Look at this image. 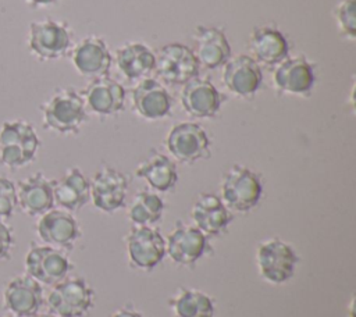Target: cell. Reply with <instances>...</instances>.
<instances>
[{
	"label": "cell",
	"mask_w": 356,
	"mask_h": 317,
	"mask_svg": "<svg viewBox=\"0 0 356 317\" xmlns=\"http://www.w3.org/2000/svg\"><path fill=\"white\" fill-rule=\"evenodd\" d=\"M263 195L261 178L245 165L235 164L221 182V200L229 210L246 213L254 209Z\"/></svg>",
	"instance_id": "3957f363"
},
{
	"label": "cell",
	"mask_w": 356,
	"mask_h": 317,
	"mask_svg": "<svg viewBox=\"0 0 356 317\" xmlns=\"http://www.w3.org/2000/svg\"><path fill=\"white\" fill-rule=\"evenodd\" d=\"M128 260L138 270L152 271L165 256V239L150 225H134L125 236Z\"/></svg>",
	"instance_id": "ba28073f"
},
{
	"label": "cell",
	"mask_w": 356,
	"mask_h": 317,
	"mask_svg": "<svg viewBox=\"0 0 356 317\" xmlns=\"http://www.w3.org/2000/svg\"><path fill=\"white\" fill-rule=\"evenodd\" d=\"M81 96L86 108L99 115H114L124 110L125 90L121 83L108 76L92 79Z\"/></svg>",
	"instance_id": "44dd1931"
},
{
	"label": "cell",
	"mask_w": 356,
	"mask_h": 317,
	"mask_svg": "<svg viewBox=\"0 0 356 317\" xmlns=\"http://www.w3.org/2000/svg\"><path fill=\"white\" fill-rule=\"evenodd\" d=\"M316 74L313 64L303 56L286 57L273 72L274 86L293 96H309L314 88Z\"/></svg>",
	"instance_id": "9a60e30c"
},
{
	"label": "cell",
	"mask_w": 356,
	"mask_h": 317,
	"mask_svg": "<svg viewBox=\"0 0 356 317\" xmlns=\"http://www.w3.org/2000/svg\"><path fill=\"white\" fill-rule=\"evenodd\" d=\"M181 104L195 118H211L220 111L222 96L209 79L196 76L184 85Z\"/></svg>",
	"instance_id": "ffe728a7"
},
{
	"label": "cell",
	"mask_w": 356,
	"mask_h": 317,
	"mask_svg": "<svg viewBox=\"0 0 356 317\" xmlns=\"http://www.w3.org/2000/svg\"><path fill=\"white\" fill-rule=\"evenodd\" d=\"M249 50L259 64L278 65L289 54V43L285 35L275 26L263 25L252 31Z\"/></svg>",
	"instance_id": "603a6c76"
},
{
	"label": "cell",
	"mask_w": 356,
	"mask_h": 317,
	"mask_svg": "<svg viewBox=\"0 0 356 317\" xmlns=\"http://www.w3.org/2000/svg\"><path fill=\"white\" fill-rule=\"evenodd\" d=\"M54 204L70 213L81 210L90 200V181L78 168L72 167L65 174L53 181Z\"/></svg>",
	"instance_id": "d4e9b609"
},
{
	"label": "cell",
	"mask_w": 356,
	"mask_h": 317,
	"mask_svg": "<svg viewBox=\"0 0 356 317\" xmlns=\"http://www.w3.org/2000/svg\"><path fill=\"white\" fill-rule=\"evenodd\" d=\"M13 247H14L13 229L4 222V220H0V261L10 260Z\"/></svg>",
	"instance_id": "1f68e13d"
},
{
	"label": "cell",
	"mask_w": 356,
	"mask_h": 317,
	"mask_svg": "<svg viewBox=\"0 0 356 317\" xmlns=\"http://www.w3.org/2000/svg\"><path fill=\"white\" fill-rule=\"evenodd\" d=\"M36 234L49 246L71 250L81 238V227L70 211L51 209L39 217Z\"/></svg>",
	"instance_id": "7c38bea8"
},
{
	"label": "cell",
	"mask_w": 356,
	"mask_h": 317,
	"mask_svg": "<svg viewBox=\"0 0 356 317\" xmlns=\"http://www.w3.org/2000/svg\"><path fill=\"white\" fill-rule=\"evenodd\" d=\"M164 211V202L156 193L150 190H139L128 209V217L134 225H150L161 220Z\"/></svg>",
	"instance_id": "f1b7e54d"
},
{
	"label": "cell",
	"mask_w": 356,
	"mask_h": 317,
	"mask_svg": "<svg viewBox=\"0 0 356 317\" xmlns=\"http://www.w3.org/2000/svg\"><path fill=\"white\" fill-rule=\"evenodd\" d=\"M75 70L85 78L107 76L111 68V54L103 39L97 36L83 38L71 51Z\"/></svg>",
	"instance_id": "e0dca14e"
},
{
	"label": "cell",
	"mask_w": 356,
	"mask_h": 317,
	"mask_svg": "<svg viewBox=\"0 0 356 317\" xmlns=\"http://www.w3.org/2000/svg\"><path fill=\"white\" fill-rule=\"evenodd\" d=\"M43 127L57 133H78L88 118L83 97L72 88L56 90L42 106Z\"/></svg>",
	"instance_id": "6da1fadb"
},
{
	"label": "cell",
	"mask_w": 356,
	"mask_h": 317,
	"mask_svg": "<svg viewBox=\"0 0 356 317\" xmlns=\"http://www.w3.org/2000/svg\"><path fill=\"white\" fill-rule=\"evenodd\" d=\"M10 317H14V316H10Z\"/></svg>",
	"instance_id": "d590c367"
},
{
	"label": "cell",
	"mask_w": 356,
	"mask_h": 317,
	"mask_svg": "<svg viewBox=\"0 0 356 317\" xmlns=\"http://www.w3.org/2000/svg\"><path fill=\"white\" fill-rule=\"evenodd\" d=\"M35 317H57V316L53 313H44V314H36Z\"/></svg>",
	"instance_id": "e575fe53"
},
{
	"label": "cell",
	"mask_w": 356,
	"mask_h": 317,
	"mask_svg": "<svg viewBox=\"0 0 356 317\" xmlns=\"http://www.w3.org/2000/svg\"><path fill=\"white\" fill-rule=\"evenodd\" d=\"M120 72L129 81L143 78L154 70V53L140 42H127L115 51Z\"/></svg>",
	"instance_id": "4316f807"
},
{
	"label": "cell",
	"mask_w": 356,
	"mask_h": 317,
	"mask_svg": "<svg viewBox=\"0 0 356 317\" xmlns=\"http://www.w3.org/2000/svg\"><path fill=\"white\" fill-rule=\"evenodd\" d=\"M95 292L82 277H67L54 286L47 296V306L57 317H82L92 307Z\"/></svg>",
	"instance_id": "5b68a950"
},
{
	"label": "cell",
	"mask_w": 356,
	"mask_h": 317,
	"mask_svg": "<svg viewBox=\"0 0 356 317\" xmlns=\"http://www.w3.org/2000/svg\"><path fill=\"white\" fill-rule=\"evenodd\" d=\"M132 106L140 117L160 120L171 113L172 97L161 82L145 78L132 90Z\"/></svg>",
	"instance_id": "7402d4cb"
},
{
	"label": "cell",
	"mask_w": 356,
	"mask_h": 317,
	"mask_svg": "<svg viewBox=\"0 0 356 317\" xmlns=\"http://www.w3.org/2000/svg\"><path fill=\"white\" fill-rule=\"evenodd\" d=\"M17 209L15 184L0 175V220L10 218Z\"/></svg>",
	"instance_id": "4dcf8cb0"
},
{
	"label": "cell",
	"mask_w": 356,
	"mask_h": 317,
	"mask_svg": "<svg viewBox=\"0 0 356 317\" xmlns=\"http://www.w3.org/2000/svg\"><path fill=\"white\" fill-rule=\"evenodd\" d=\"M110 317H142V314L131 307H122V309H118L117 311H114Z\"/></svg>",
	"instance_id": "d6a6232c"
},
{
	"label": "cell",
	"mask_w": 356,
	"mask_h": 317,
	"mask_svg": "<svg viewBox=\"0 0 356 317\" xmlns=\"http://www.w3.org/2000/svg\"><path fill=\"white\" fill-rule=\"evenodd\" d=\"M40 140L25 120L4 121L0 127V164L17 170L25 167L36 157Z\"/></svg>",
	"instance_id": "7a4b0ae2"
},
{
	"label": "cell",
	"mask_w": 356,
	"mask_h": 317,
	"mask_svg": "<svg viewBox=\"0 0 356 317\" xmlns=\"http://www.w3.org/2000/svg\"><path fill=\"white\" fill-rule=\"evenodd\" d=\"M334 18L339 33H342L346 39L353 40L356 38V1H339L334 10Z\"/></svg>",
	"instance_id": "f546056e"
},
{
	"label": "cell",
	"mask_w": 356,
	"mask_h": 317,
	"mask_svg": "<svg viewBox=\"0 0 356 317\" xmlns=\"http://www.w3.org/2000/svg\"><path fill=\"white\" fill-rule=\"evenodd\" d=\"M128 192L127 177L111 167H103L90 181V200L104 213H113L125 204Z\"/></svg>",
	"instance_id": "4fadbf2b"
},
{
	"label": "cell",
	"mask_w": 356,
	"mask_h": 317,
	"mask_svg": "<svg viewBox=\"0 0 356 317\" xmlns=\"http://www.w3.org/2000/svg\"><path fill=\"white\" fill-rule=\"evenodd\" d=\"M191 217L195 227L207 236L221 235L234 220L231 210L214 193H200L192 204Z\"/></svg>",
	"instance_id": "d6986e66"
},
{
	"label": "cell",
	"mask_w": 356,
	"mask_h": 317,
	"mask_svg": "<svg viewBox=\"0 0 356 317\" xmlns=\"http://www.w3.org/2000/svg\"><path fill=\"white\" fill-rule=\"evenodd\" d=\"M28 4L33 6V7H38V6H47V4H53L56 3L57 0H26Z\"/></svg>",
	"instance_id": "836d02e7"
},
{
	"label": "cell",
	"mask_w": 356,
	"mask_h": 317,
	"mask_svg": "<svg viewBox=\"0 0 356 317\" xmlns=\"http://www.w3.org/2000/svg\"><path fill=\"white\" fill-rule=\"evenodd\" d=\"M263 72L260 64L250 56L239 54L224 64L222 82L225 88L239 96L252 97L260 89Z\"/></svg>",
	"instance_id": "2e32d148"
},
{
	"label": "cell",
	"mask_w": 356,
	"mask_h": 317,
	"mask_svg": "<svg viewBox=\"0 0 356 317\" xmlns=\"http://www.w3.org/2000/svg\"><path fill=\"white\" fill-rule=\"evenodd\" d=\"M72 32L63 21L44 18L29 25L28 46L40 60H58L71 49Z\"/></svg>",
	"instance_id": "8992f818"
},
{
	"label": "cell",
	"mask_w": 356,
	"mask_h": 317,
	"mask_svg": "<svg viewBox=\"0 0 356 317\" xmlns=\"http://www.w3.org/2000/svg\"><path fill=\"white\" fill-rule=\"evenodd\" d=\"M71 270L72 263L64 250L49 245H32L25 256V273L49 286L67 278Z\"/></svg>",
	"instance_id": "30bf717a"
},
{
	"label": "cell",
	"mask_w": 356,
	"mask_h": 317,
	"mask_svg": "<svg viewBox=\"0 0 356 317\" xmlns=\"http://www.w3.org/2000/svg\"><path fill=\"white\" fill-rule=\"evenodd\" d=\"M211 247L197 227L178 221L165 241V254L179 266L193 267Z\"/></svg>",
	"instance_id": "8fae6325"
},
{
	"label": "cell",
	"mask_w": 356,
	"mask_h": 317,
	"mask_svg": "<svg viewBox=\"0 0 356 317\" xmlns=\"http://www.w3.org/2000/svg\"><path fill=\"white\" fill-rule=\"evenodd\" d=\"M210 138L196 122H181L174 125L167 138L168 153L184 164H192L210 157Z\"/></svg>",
	"instance_id": "9c48e42d"
},
{
	"label": "cell",
	"mask_w": 356,
	"mask_h": 317,
	"mask_svg": "<svg viewBox=\"0 0 356 317\" xmlns=\"http://www.w3.org/2000/svg\"><path fill=\"white\" fill-rule=\"evenodd\" d=\"M3 299L6 309L14 317H35L44 302L43 288L28 274L18 275L7 282Z\"/></svg>",
	"instance_id": "5bb4252c"
},
{
	"label": "cell",
	"mask_w": 356,
	"mask_h": 317,
	"mask_svg": "<svg viewBox=\"0 0 356 317\" xmlns=\"http://www.w3.org/2000/svg\"><path fill=\"white\" fill-rule=\"evenodd\" d=\"M17 206L29 217H40L54 207L53 181L35 172L17 184Z\"/></svg>",
	"instance_id": "ac0fdd59"
},
{
	"label": "cell",
	"mask_w": 356,
	"mask_h": 317,
	"mask_svg": "<svg viewBox=\"0 0 356 317\" xmlns=\"http://www.w3.org/2000/svg\"><path fill=\"white\" fill-rule=\"evenodd\" d=\"M256 263L264 281L280 285L293 277L299 256L289 243L275 236L259 243L256 249Z\"/></svg>",
	"instance_id": "277c9868"
},
{
	"label": "cell",
	"mask_w": 356,
	"mask_h": 317,
	"mask_svg": "<svg viewBox=\"0 0 356 317\" xmlns=\"http://www.w3.org/2000/svg\"><path fill=\"white\" fill-rule=\"evenodd\" d=\"M199 64L209 70L222 67L231 58V46L225 33L216 26H199L192 49Z\"/></svg>",
	"instance_id": "cb8c5ba5"
},
{
	"label": "cell",
	"mask_w": 356,
	"mask_h": 317,
	"mask_svg": "<svg viewBox=\"0 0 356 317\" xmlns=\"http://www.w3.org/2000/svg\"><path fill=\"white\" fill-rule=\"evenodd\" d=\"M177 317H214L216 307L213 299L197 289L179 288L170 299Z\"/></svg>",
	"instance_id": "83f0119b"
},
{
	"label": "cell",
	"mask_w": 356,
	"mask_h": 317,
	"mask_svg": "<svg viewBox=\"0 0 356 317\" xmlns=\"http://www.w3.org/2000/svg\"><path fill=\"white\" fill-rule=\"evenodd\" d=\"M154 56V70L160 79L168 85H185L199 75L200 64L193 50L186 44L167 43Z\"/></svg>",
	"instance_id": "52a82bcc"
},
{
	"label": "cell",
	"mask_w": 356,
	"mask_h": 317,
	"mask_svg": "<svg viewBox=\"0 0 356 317\" xmlns=\"http://www.w3.org/2000/svg\"><path fill=\"white\" fill-rule=\"evenodd\" d=\"M135 175L145 179L149 186L157 192H170L178 182L175 163L159 152L150 153V156L138 165Z\"/></svg>",
	"instance_id": "484cf974"
}]
</instances>
